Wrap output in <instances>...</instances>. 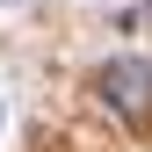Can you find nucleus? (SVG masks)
Masks as SVG:
<instances>
[{"label":"nucleus","instance_id":"1","mask_svg":"<svg viewBox=\"0 0 152 152\" xmlns=\"http://www.w3.org/2000/svg\"><path fill=\"white\" fill-rule=\"evenodd\" d=\"M94 94H102L123 123H145L152 116V58H130V51H123V58H102Z\"/></svg>","mask_w":152,"mask_h":152},{"label":"nucleus","instance_id":"2","mask_svg":"<svg viewBox=\"0 0 152 152\" xmlns=\"http://www.w3.org/2000/svg\"><path fill=\"white\" fill-rule=\"evenodd\" d=\"M145 22H152V0H145Z\"/></svg>","mask_w":152,"mask_h":152},{"label":"nucleus","instance_id":"3","mask_svg":"<svg viewBox=\"0 0 152 152\" xmlns=\"http://www.w3.org/2000/svg\"><path fill=\"white\" fill-rule=\"evenodd\" d=\"M7 7H15V0H7Z\"/></svg>","mask_w":152,"mask_h":152}]
</instances>
